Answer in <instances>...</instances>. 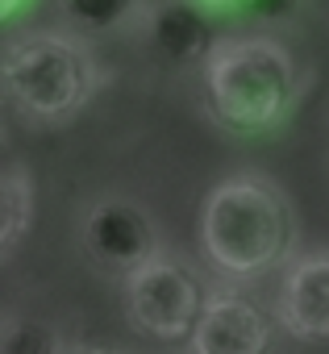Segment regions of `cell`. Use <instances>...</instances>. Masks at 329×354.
<instances>
[{
  "instance_id": "6da1fadb",
  "label": "cell",
  "mask_w": 329,
  "mask_h": 354,
  "mask_svg": "<svg viewBox=\"0 0 329 354\" xmlns=\"http://www.w3.org/2000/svg\"><path fill=\"white\" fill-rule=\"evenodd\" d=\"M200 250L225 279H254L279 267L296 246V217L275 180L234 171L200 205Z\"/></svg>"
},
{
  "instance_id": "7a4b0ae2",
  "label": "cell",
  "mask_w": 329,
  "mask_h": 354,
  "mask_svg": "<svg viewBox=\"0 0 329 354\" xmlns=\"http://www.w3.org/2000/svg\"><path fill=\"white\" fill-rule=\"evenodd\" d=\"M304 96V75L296 55L271 34L217 38L205 59V100L209 113L234 133L279 129Z\"/></svg>"
},
{
  "instance_id": "3957f363",
  "label": "cell",
  "mask_w": 329,
  "mask_h": 354,
  "mask_svg": "<svg viewBox=\"0 0 329 354\" xmlns=\"http://www.w3.org/2000/svg\"><path fill=\"white\" fill-rule=\"evenodd\" d=\"M104 88V71L79 30H26L5 46V96L34 125L79 117Z\"/></svg>"
},
{
  "instance_id": "277c9868",
  "label": "cell",
  "mask_w": 329,
  "mask_h": 354,
  "mask_svg": "<svg viewBox=\"0 0 329 354\" xmlns=\"http://www.w3.org/2000/svg\"><path fill=\"white\" fill-rule=\"evenodd\" d=\"M121 300H125V317L142 333H150L158 342H180V337H192V329L205 313L209 288L180 254L158 250L125 275Z\"/></svg>"
},
{
  "instance_id": "5b68a950",
  "label": "cell",
  "mask_w": 329,
  "mask_h": 354,
  "mask_svg": "<svg viewBox=\"0 0 329 354\" xmlns=\"http://www.w3.org/2000/svg\"><path fill=\"white\" fill-rule=\"evenodd\" d=\"M84 250L109 267V271H121L129 275L133 267H142L150 254H158V230H154V217L125 201V196H104L88 209L84 217Z\"/></svg>"
},
{
  "instance_id": "8992f818",
  "label": "cell",
  "mask_w": 329,
  "mask_h": 354,
  "mask_svg": "<svg viewBox=\"0 0 329 354\" xmlns=\"http://www.w3.org/2000/svg\"><path fill=\"white\" fill-rule=\"evenodd\" d=\"M271 317L242 292H209L188 337L192 354H267Z\"/></svg>"
},
{
  "instance_id": "52a82bcc",
  "label": "cell",
  "mask_w": 329,
  "mask_h": 354,
  "mask_svg": "<svg viewBox=\"0 0 329 354\" xmlns=\"http://www.w3.org/2000/svg\"><path fill=\"white\" fill-rule=\"evenodd\" d=\"M275 317L300 342H329V250H312L288 263Z\"/></svg>"
},
{
  "instance_id": "ba28073f",
  "label": "cell",
  "mask_w": 329,
  "mask_h": 354,
  "mask_svg": "<svg viewBox=\"0 0 329 354\" xmlns=\"http://www.w3.org/2000/svg\"><path fill=\"white\" fill-rule=\"evenodd\" d=\"M146 38L154 55L171 67H205L209 50L217 46L213 38V13L200 0H150L142 13Z\"/></svg>"
},
{
  "instance_id": "9c48e42d",
  "label": "cell",
  "mask_w": 329,
  "mask_h": 354,
  "mask_svg": "<svg viewBox=\"0 0 329 354\" xmlns=\"http://www.w3.org/2000/svg\"><path fill=\"white\" fill-rule=\"evenodd\" d=\"M34 175L21 162L5 167V180H0V250H5V259H13L26 234L34 230Z\"/></svg>"
},
{
  "instance_id": "30bf717a",
  "label": "cell",
  "mask_w": 329,
  "mask_h": 354,
  "mask_svg": "<svg viewBox=\"0 0 329 354\" xmlns=\"http://www.w3.org/2000/svg\"><path fill=\"white\" fill-rule=\"evenodd\" d=\"M59 9L79 34H117L146 13V0H59Z\"/></svg>"
},
{
  "instance_id": "8fae6325",
  "label": "cell",
  "mask_w": 329,
  "mask_h": 354,
  "mask_svg": "<svg viewBox=\"0 0 329 354\" xmlns=\"http://www.w3.org/2000/svg\"><path fill=\"white\" fill-rule=\"evenodd\" d=\"M0 354H67V346L55 325L9 313L5 325H0Z\"/></svg>"
},
{
  "instance_id": "7c38bea8",
  "label": "cell",
  "mask_w": 329,
  "mask_h": 354,
  "mask_svg": "<svg viewBox=\"0 0 329 354\" xmlns=\"http://www.w3.org/2000/svg\"><path fill=\"white\" fill-rule=\"evenodd\" d=\"M242 9L258 21H288L300 9V0H242Z\"/></svg>"
},
{
  "instance_id": "4fadbf2b",
  "label": "cell",
  "mask_w": 329,
  "mask_h": 354,
  "mask_svg": "<svg viewBox=\"0 0 329 354\" xmlns=\"http://www.w3.org/2000/svg\"><path fill=\"white\" fill-rule=\"evenodd\" d=\"M26 5H30V0H0V13H5V17L13 21V17H17V13L26 9Z\"/></svg>"
},
{
  "instance_id": "5bb4252c",
  "label": "cell",
  "mask_w": 329,
  "mask_h": 354,
  "mask_svg": "<svg viewBox=\"0 0 329 354\" xmlns=\"http://www.w3.org/2000/svg\"><path fill=\"white\" fill-rule=\"evenodd\" d=\"M200 5H205L209 13H217V9H229V5H238V9H242V0H200Z\"/></svg>"
},
{
  "instance_id": "9a60e30c",
  "label": "cell",
  "mask_w": 329,
  "mask_h": 354,
  "mask_svg": "<svg viewBox=\"0 0 329 354\" xmlns=\"http://www.w3.org/2000/svg\"><path fill=\"white\" fill-rule=\"evenodd\" d=\"M67 354H117V350H109V346H79V350H67Z\"/></svg>"
}]
</instances>
